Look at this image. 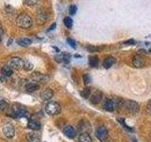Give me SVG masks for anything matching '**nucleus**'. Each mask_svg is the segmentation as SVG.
Masks as SVG:
<instances>
[{
    "instance_id": "f257e3e1",
    "label": "nucleus",
    "mask_w": 151,
    "mask_h": 142,
    "mask_svg": "<svg viewBox=\"0 0 151 142\" xmlns=\"http://www.w3.org/2000/svg\"><path fill=\"white\" fill-rule=\"evenodd\" d=\"M8 116L13 118H20V117H28V114L26 111V108L22 106L21 104L16 103L13 104L11 108V112L8 114Z\"/></svg>"
},
{
    "instance_id": "f03ea898",
    "label": "nucleus",
    "mask_w": 151,
    "mask_h": 142,
    "mask_svg": "<svg viewBox=\"0 0 151 142\" xmlns=\"http://www.w3.org/2000/svg\"><path fill=\"white\" fill-rule=\"evenodd\" d=\"M16 23L21 28H25V30H27V28H29L32 26V19L28 14L21 13L17 16Z\"/></svg>"
},
{
    "instance_id": "7ed1b4c3",
    "label": "nucleus",
    "mask_w": 151,
    "mask_h": 142,
    "mask_svg": "<svg viewBox=\"0 0 151 142\" xmlns=\"http://www.w3.org/2000/svg\"><path fill=\"white\" fill-rule=\"evenodd\" d=\"M61 107L56 101H50L45 105V112L50 116H56L60 113Z\"/></svg>"
},
{
    "instance_id": "20e7f679",
    "label": "nucleus",
    "mask_w": 151,
    "mask_h": 142,
    "mask_svg": "<svg viewBox=\"0 0 151 142\" xmlns=\"http://www.w3.org/2000/svg\"><path fill=\"white\" fill-rule=\"evenodd\" d=\"M8 65L11 67L12 70L15 69V70H19L23 68V65H24V60L19 58V57H12V58L9 59Z\"/></svg>"
},
{
    "instance_id": "39448f33",
    "label": "nucleus",
    "mask_w": 151,
    "mask_h": 142,
    "mask_svg": "<svg viewBox=\"0 0 151 142\" xmlns=\"http://www.w3.org/2000/svg\"><path fill=\"white\" fill-rule=\"evenodd\" d=\"M78 130L81 133V134H89L92 131V126L90 122L86 120H82L78 122Z\"/></svg>"
},
{
    "instance_id": "423d86ee",
    "label": "nucleus",
    "mask_w": 151,
    "mask_h": 142,
    "mask_svg": "<svg viewBox=\"0 0 151 142\" xmlns=\"http://www.w3.org/2000/svg\"><path fill=\"white\" fill-rule=\"evenodd\" d=\"M30 79L38 83H46L49 80V77L46 74H42L40 72H33L30 75Z\"/></svg>"
},
{
    "instance_id": "0eeeda50",
    "label": "nucleus",
    "mask_w": 151,
    "mask_h": 142,
    "mask_svg": "<svg viewBox=\"0 0 151 142\" xmlns=\"http://www.w3.org/2000/svg\"><path fill=\"white\" fill-rule=\"evenodd\" d=\"M96 136L100 141H105L109 136V132L105 126L98 127L96 131Z\"/></svg>"
},
{
    "instance_id": "6e6552de",
    "label": "nucleus",
    "mask_w": 151,
    "mask_h": 142,
    "mask_svg": "<svg viewBox=\"0 0 151 142\" xmlns=\"http://www.w3.org/2000/svg\"><path fill=\"white\" fill-rule=\"evenodd\" d=\"M3 133L7 138H12L15 135V128L12 123H6L3 127Z\"/></svg>"
},
{
    "instance_id": "1a4fd4ad",
    "label": "nucleus",
    "mask_w": 151,
    "mask_h": 142,
    "mask_svg": "<svg viewBox=\"0 0 151 142\" xmlns=\"http://www.w3.org/2000/svg\"><path fill=\"white\" fill-rule=\"evenodd\" d=\"M123 105H124L127 109V110H129L132 114H136L137 112L139 111V104L137 103L136 101H126L124 103H123Z\"/></svg>"
},
{
    "instance_id": "9d476101",
    "label": "nucleus",
    "mask_w": 151,
    "mask_h": 142,
    "mask_svg": "<svg viewBox=\"0 0 151 142\" xmlns=\"http://www.w3.org/2000/svg\"><path fill=\"white\" fill-rule=\"evenodd\" d=\"M46 19H47V15L45 12L42 9H38V12L36 13V20H37V23L39 24V25H44V24L46 22Z\"/></svg>"
},
{
    "instance_id": "9b49d317",
    "label": "nucleus",
    "mask_w": 151,
    "mask_h": 142,
    "mask_svg": "<svg viewBox=\"0 0 151 142\" xmlns=\"http://www.w3.org/2000/svg\"><path fill=\"white\" fill-rule=\"evenodd\" d=\"M63 133L64 135L68 137V138H75L76 135H77V131L74 127L71 125H67L63 128Z\"/></svg>"
},
{
    "instance_id": "f8f14e48",
    "label": "nucleus",
    "mask_w": 151,
    "mask_h": 142,
    "mask_svg": "<svg viewBox=\"0 0 151 142\" xmlns=\"http://www.w3.org/2000/svg\"><path fill=\"white\" fill-rule=\"evenodd\" d=\"M27 139L28 142H41V135L37 132H31L27 135Z\"/></svg>"
},
{
    "instance_id": "ddd939ff",
    "label": "nucleus",
    "mask_w": 151,
    "mask_h": 142,
    "mask_svg": "<svg viewBox=\"0 0 151 142\" xmlns=\"http://www.w3.org/2000/svg\"><path fill=\"white\" fill-rule=\"evenodd\" d=\"M132 64L137 68H141V67H144L145 63V60L142 58L141 56L139 55H136L133 57V59H132Z\"/></svg>"
},
{
    "instance_id": "4468645a",
    "label": "nucleus",
    "mask_w": 151,
    "mask_h": 142,
    "mask_svg": "<svg viewBox=\"0 0 151 142\" xmlns=\"http://www.w3.org/2000/svg\"><path fill=\"white\" fill-rule=\"evenodd\" d=\"M102 97H103V94L102 92L98 91V90H96V92L93 93L91 95V97H90V99H91V102L93 103V104H97L99 101L102 99Z\"/></svg>"
},
{
    "instance_id": "2eb2a0df",
    "label": "nucleus",
    "mask_w": 151,
    "mask_h": 142,
    "mask_svg": "<svg viewBox=\"0 0 151 142\" xmlns=\"http://www.w3.org/2000/svg\"><path fill=\"white\" fill-rule=\"evenodd\" d=\"M53 96H54V92L52 91L50 88L45 89L41 94V97H42V99H44V101H48V99L53 98Z\"/></svg>"
},
{
    "instance_id": "dca6fc26",
    "label": "nucleus",
    "mask_w": 151,
    "mask_h": 142,
    "mask_svg": "<svg viewBox=\"0 0 151 142\" xmlns=\"http://www.w3.org/2000/svg\"><path fill=\"white\" fill-rule=\"evenodd\" d=\"M104 109L107 110V111H109V112H112L115 109V103H114V101H113L112 99H108L107 101H105V103H104Z\"/></svg>"
},
{
    "instance_id": "f3484780",
    "label": "nucleus",
    "mask_w": 151,
    "mask_h": 142,
    "mask_svg": "<svg viewBox=\"0 0 151 142\" xmlns=\"http://www.w3.org/2000/svg\"><path fill=\"white\" fill-rule=\"evenodd\" d=\"M114 64H115V58H114V57L109 56V57H107L105 60H104L103 66L105 68H110L111 66H112Z\"/></svg>"
},
{
    "instance_id": "a211bd4d",
    "label": "nucleus",
    "mask_w": 151,
    "mask_h": 142,
    "mask_svg": "<svg viewBox=\"0 0 151 142\" xmlns=\"http://www.w3.org/2000/svg\"><path fill=\"white\" fill-rule=\"evenodd\" d=\"M39 88H40V85L38 84L37 83H28L26 85V90H27V92H29V93L35 92Z\"/></svg>"
},
{
    "instance_id": "6ab92c4d",
    "label": "nucleus",
    "mask_w": 151,
    "mask_h": 142,
    "mask_svg": "<svg viewBox=\"0 0 151 142\" xmlns=\"http://www.w3.org/2000/svg\"><path fill=\"white\" fill-rule=\"evenodd\" d=\"M12 73H13V70L9 67V65H5V66H3V68H2V70H1V74H2V76L3 77H5V78H9V77H11V76L12 75Z\"/></svg>"
},
{
    "instance_id": "aec40b11",
    "label": "nucleus",
    "mask_w": 151,
    "mask_h": 142,
    "mask_svg": "<svg viewBox=\"0 0 151 142\" xmlns=\"http://www.w3.org/2000/svg\"><path fill=\"white\" fill-rule=\"evenodd\" d=\"M17 44L21 46H28L32 44V41L29 38H20L17 40Z\"/></svg>"
},
{
    "instance_id": "412c9836",
    "label": "nucleus",
    "mask_w": 151,
    "mask_h": 142,
    "mask_svg": "<svg viewBox=\"0 0 151 142\" xmlns=\"http://www.w3.org/2000/svg\"><path fill=\"white\" fill-rule=\"evenodd\" d=\"M27 127L31 129L32 131H38L41 129V124L40 123H38L37 121H34V120H30L28 122L27 124Z\"/></svg>"
},
{
    "instance_id": "4be33fe9",
    "label": "nucleus",
    "mask_w": 151,
    "mask_h": 142,
    "mask_svg": "<svg viewBox=\"0 0 151 142\" xmlns=\"http://www.w3.org/2000/svg\"><path fill=\"white\" fill-rule=\"evenodd\" d=\"M78 142H93L89 134H81L78 137Z\"/></svg>"
},
{
    "instance_id": "5701e85b",
    "label": "nucleus",
    "mask_w": 151,
    "mask_h": 142,
    "mask_svg": "<svg viewBox=\"0 0 151 142\" xmlns=\"http://www.w3.org/2000/svg\"><path fill=\"white\" fill-rule=\"evenodd\" d=\"M89 64L91 67H96L98 65V58L96 56H91L89 58Z\"/></svg>"
},
{
    "instance_id": "b1692460",
    "label": "nucleus",
    "mask_w": 151,
    "mask_h": 142,
    "mask_svg": "<svg viewBox=\"0 0 151 142\" xmlns=\"http://www.w3.org/2000/svg\"><path fill=\"white\" fill-rule=\"evenodd\" d=\"M80 96L84 99H88L89 97H91V89L89 87L82 89L81 91H80Z\"/></svg>"
},
{
    "instance_id": "393cba45",
    "label": "nucleus",
    "mask_w": 151,
    "mask_h": 142,
    "mask_svg": "<svg viewBox=\"0 0 151 142\" xmlns=\"http://www.w3.org/2000/svg\"><path fill=\"white\" fill-rule=\"evenodd\" d=\"M63 23H64L65 27L67 28H71L73 27V20H72V18H70L69 16L64 17Z\"/></svg>"
},
{
    "instance_id": "a878e982",
    "label": "nucleus",
    "mask_w": 151,
    "mask_h": 142,
    "mask_svg": "<svg viewBox=\"0 0 151 142\" xmlns=\"http://www.w3.org/2000/svg\"><path fill=\"white\" fill-rule=\"evenodd\" d=\"M23 68L25 69L26 71H31L33 69V64H31L29 61H27L25 60L24 61V65H23Z\"/></svg>"
},
{
    "instance_id": "bb28decb",
    "label": "nucleus",
    "mask_w": 151,
    "mask_h": 142,
    "mask_svg": "<svg viewBox=\"0 0 151 142\" xmlns=\"http://www.w3.org/2000/svg\"><path fill=\"white\" fill-rule=\"evenodd\" d=\"M8 103L7 101H0V113L1 112H4L6 109L8 108Z\"/></svg>"
},
{
    "instance_id": "cd10ccee",
    "label": "nucleus",
    "mask_w": 151,
    "mask_h": 142,
    "mask_svg": "<svg viewBox=\"0 0 151 142\" xmlns=\"http://www.w3.org/2000/svg\"><path fill=\"white\" fill-rule=\"evenodd\" d=\"M77 11H78L77 6H76V5H71L70 8H69V12H70L71 15H75L76 12H77Z\"/></svg>"
},
{
    "instance_id": "c85d7f7f",
    "label": "nucleus",
    "mask_w": 151,
    "mask_h": 142,
    "mask_svg": "<svg viewBox=\"0 0 151 142\" xmlns=\"http://www.w3.org/2000/svg\"><path fill=\"white\" fill-rule=\"evenodd\" d=\"M91 80H92L91 76H90L89 74H84L83 75V82H84L85 84L90 83H91Z\"/></svg>"
},
{
    "instance_id": "c756f323",
    "label": "nucleus",
    "mask_w": 151,
    "mask_h": 142,
    "mask_svg": "<svg viewBox=\"0 0 151 142\" xmlns=\"http://www.w3.org/2000/svg\"><path fill=\"white\" fill-rule=\"evenodd\" d=\"M38 0H25V3L27 6H34L35 4H37Z\"/></svg>"
},
{
    "instance_id": "7c9ffc66",
    "label": "nucleus",
    "mask_w": 151,
    "mask_h": 142,
    "mask_svg": "<svg viewBox=\"0 0 151 142\" xmlns=\"http://www.w3.org/2000/svg\"><path fill=\"white\" fill-rule=\"evenodd\" d=\"M67 43H68V45L71 47H73V49H75V47H76V42L73 39H71V38H67Z\"/></svg>"
},
{
    "instance_id": "2f4dec72",
    "label": "nucleus",
    "mask_w": 151,
    "mask_h": 142,
    "mask_svg": "<svg viewBox=\"0 0 151 142\" xmlns=\"http://www.w3.org/2000/svg\"><path fill=\"white\" fill-rule=\"evenodd\" d=\"M87 49L91 51V52H96V51H98L99 49H100V47H97V46H87Z\"/></svg>"
},
{
    "instance_id": "473e14b6",
    "label": "nucleus",
    "mask_w": 151,
    "mask_h": 142,
    "mask_svg": "<svg viewBox=\"0 0 151 142\" xmlns=\"http://www.w3.org/2000/svg\"><path fill=\"white\" fill-rule=\"evenodd\" d=\"M118 121H119L120 123H122V124H123V126H124L125 129L129 130V131H132V129H130V128H129V126H127V124H125V122H124V120H122V118H118Z\"/></svg>"
},
{
    "instance_id": "72a5a7b5",
    "label": "nucleus",
    "mask_w": 151,
    "mask_h": 142,
    "mask_svg": "<svg viewBox=\"0 0 151 142\" xmlns=\"http://www.w3.org/2000/svg\"><path fill=\"white\" fill-rule=\"evenodd\" d=\"M63 56V61L65 62V63H69V61H70V55L69 54H64Z\"/></svg>"
},
{
    "instance_id": "f704fd0d",
    "label": "nucleus",
    "mask_w": 151,
    "mask_h": 142,
    "mask_svg": "<svg viewBox=\"0 0 151 142\" xmlns=\"http://www.w3.org/2000/svg\"><path fill=\"white\" fill-rule=\"evenodd\" d=\"M55 59H56L57 62H58V63H60V62L63 61V55H58V56L55 57Z\"/></svg>"
},
{
    "instance_id": "c9c22d12",
    "label": "nucleus",
    "mask_w": 151,
    "mask_h": 142,
    "mask_svg": "<svg viewBox=\"0 0 151 142\" xmlns=\"http://www.w3.org/2000/svg\"><path fill=\"white\" fill-rule=\"evenodd\" d=\"M55 28H56V23H53V24H52V25L49 27L48 30H47V31H51V30H53Z\"/></svg>"
},
{
    "instance_id": "e433bc0d",
    "label": "nucleus",
    "mask_w": 151,
    "mask_h": 142,
    "mask_svg": "<svg viewBox=\"0 0 151 142\" xmlns=\"http://www.w3.org/2000/svg\"><path fill=\"white\" fill-rule=\"evenodd\" d=\"M147 109L149 111H151V99L148 101V103H147Z\"/></svg>"
},
{
    "instance_id": "4c0bfd02",
    "label": "nucleus",
    "mask_w": 151,
    "mask_h": 142,
    "mask_svg": "<svg viewBox=\"0 0 151 142\" xmlns=\"http://www.w3.org/2000/svg\"><path fill=\"white\" fill-rule=\"evenodd\" d=\"M1 35H2V28L0 27V42H1Z\"/></svg>"
},
{
    "instance_id": "58836bf2",
    "label": "nucleus",
    "mask_w": 151,
    "mask_h": 142,
    "mask_svg": "<svg viewBox=\"0 0 151 142\" xmlns=\"http://www.w3.org/2000/svg\"><path fill=\"white\" fill-rule=\"evenodd\" d=\"M132 142H137L136 140H132Z\"/></svg>"
},
{
    "instance_id": "ea45409f",
    "label": "nucleus",
    "mask_w": 151,
    "mask_h": 142,
    "mask_svg": "<svg viewBox=\"0 0 151 142\" xmlns=\"http://www.w3.org/2000/svg\"><path fill=\"white\" fill-rule=\"evenodd\" d=\"M150 52H151V49H150Z\"/></svg>"
}]
</instances>
